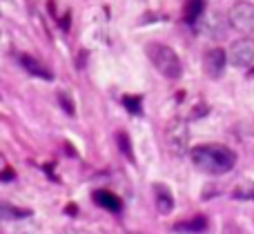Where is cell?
I'll return each instance as SVG.
<instances>
[{"instance_id": "3957f363", "label": "cell", "mask_w": 254, "mask_h": 234, "mask_svg": "<svg viewBox=\"0 0 254 234\" xmlns=\"http://www.w3.org/2000/svg\"><path fill=\"white\" fill-rule=\"evenodd\" d=\"M163 141L165 147L172 156H183L190 147V129L188 123H183L181 118H174L165 125V132H163Z\"/></svg>"}, {"instance_id": "30bf717a", "label": "cell", "mask_w": 254, "mask_h": 234, "mask_svg": "<svg viewBox=\"0 0 254 234\" xmlns=\"http://www.w3.org/2000/svg\"><path fill=\"white\" fill-rule=\"evenodd\" d=\"M20 65L25 67L27 71H29L31 76H38V78H45V80H52V71L47 69V67L43 65V62H38L36 58H31V56H27V54H22L20 56Z\"/></svg>"}, {"instance_id": "6da1fadb", "label": "cell", "mask_w": 254, "mask_h": 234, "mask_svg": "<svg viewBox=\"0 0 254 234\" xmlns=\"http://www.w3.org/2000/svg\"><path fill=\"white\" fill-rule=\"evenodd\" d=\"M190 159L205 174H228L230 170L237 165V154H234L230 147L219 145V143L192 147Z\"/></svg>"}, {"instance_id": "e0dca14e", "label": "cell", "mask_w": 254, "mask_h": 234, "mask_svg": "<svg viewBox=\"0 0 254 234\" xmlns=\"http://www.w3.org/2000/svg\"><path fill=\"white\" fill-rule=\"evenodd\" d=\"M0 178H2V181H11V178H13V172H11V170H4V172L0 174Z\"/></svg>"}, {"instance_id": "8fae6325", "label": "cell", "mask_w": 254, "mask_h": 234, "mask_svg": "<svg viewBox=\"0 0 254 234\" xmlns=\"http://www.w3.org/2000/svg\"><path fill=\"white\" fill-rule=\"evenodd\" d=\"M203 9H205V0H185V9H183L185 22H196L201 18Z\"/></svg>"}, {"instance_id": "9a60e30c", "label": "cell", "mask_w": 254, "mask_h": 234, "mask_svg": "<svg viewBox=\"0 0 254 234\" xmlns=\"http://www.w3.org/2000/svg\"><path fill=\"white\" fill-rule=\"evenodd\" d=\"M116 143H119V150L123 152L129 161H134V152H131V143H129V136L125 132H119L116 134Z\"/></svg>"}, {"instance_id": "4fadbf2b", "label": "cell", "mask_w": 254, "mask_h": 234, "mask_svg": "<svg viewBox=\"0 0 254 234\" xmlns=\"http://www.w3.org/2000/svg\"><path fill=\"white\" fill-rule=\"evenodd\" d=\"M0 217L2 219H25V217H29V212L20 210V208H13V205H7V203H0Z\"/></svg>"}, {"instance_id": "8992f818", "label": "cell", "mask_w": 254, "mask_h": 234, "mask_svg": "<svg viewBox=\"0 0 254 234\" xmlns=\"http://www.w3.org/2000/svg\"><path fill=\"white\" fill-rule=\"evenodd\" d=\"M225 65H228V54H225L223 49H210V52H205V56H203V69H205V74L210 76V78L223 76Z\"/></svg>"}, {"instance_id": "9c48e42d", "label": "cell", "mask_w": 254, "mask_h": 234, "mask_svg": "<svg viewBox=\"0 0 254 234\" xmlns=\"http://www.w3.org/2000/svg\"><path fill=\"white\" fill-rule=\"evenodd\" d=\"M154 203L161 214H170L174 210V196L165 185H154Z\"/></svg>"}, {"instance_id": "7c38bea8", "label": "cell", "mask_w": 254, "mask_h": 234, "mask_svg": "<svg viewBox=\"0 0 254 234\" xmlns=\"http://www.w3.org/2000/svg\"><path fill=\"white\" fill-rule=\"evenodd\" d=\"M207 228V219L205 217H194V219H190V221H181V223H176L174 226V230L176 232H203Z\"/></svg>"}, {"instance_id": "5bb4252c", "label": "cell", "mask_w": 254, "mask_h": 234, "mask_svg": "<svg viewBox=\"0 0 254 234\" xmlns=\"http://www.w3.org/2000/svg\"><path fill=\"white\" fill-rule=\"evenodd\" d=\"M232 196L234 199H243V201H254V183H241V185H237Z\"/></svg>"}, {"instance_id": "277c9868", "label": "cell", "mask_w": 254, "mask_h": 234, "mask_svg": "<svg viewBox=\"0 0 254 234\" xmlns=\"http://www.w3.org/2000/svg\"><path fill=\"white\" fill-rule=\"evenodd\" d=\"M228 18H230L232 29L241 31V34H252L254 31V2H248V0L234 2L228 11Z\"/></svg>"}, {"instance_id": "7a4b0ae2", "label": "cell", "mask_w": 254, "mask_h": 234, "mask_svg": "<svg viewBox=\"0 0 254 234\" xmlns=\"http://www.w3.org/2000/svg\"><path fill=\"white\" fill-rule=\"evenodd\" d=\"M147 56L152 60V65L161 71L165 78L176 80L181 74H183V65H181V58L174 54V49H170L167 45L161 43H152L147 47Z\"/></svg>"}, {"instance_id": "2e32d148", "label": "cell", "mask_w": 254, "mask_h": 234, "mask_svg": "<svg viewBox=\"0 0 254 234\" xmlns=\"http://www.w3.org/2000/svg\"><path fill=\"white\" fill-rule=\"evenodd\" d=\"M123 105L127 107V112H131V114H140V98L138 96H125Z\"/></svg>"}, {"instance_id": "5b68a950", "label": "cell", "mask_w": 254, "mask_h": 234, "mask_svg": "<svg viewBox=\"0 0 254 234\" xmlns=\"http://www.w3.org/2000/svg\"><path fill=\"white\" fill-rule=\"evenodd\" d=\"M228 60L232 62L234 67H241V69L254 67V38L246 36V38L234 40L228 52Z\"/></svg>"}, {"instance_id": "ba28073f", "label": "cell", "mask_w": 254, "mask_h": 234, "mask_svg": "<svg viewBox=\"0 0 254 234\" xmlns=\"http://www.w3.org/2000/svg\"><path fill=\"white\" fill-rule=\"evenodd\" d=\"M92 199H94V203H96L98 208L107 210V212H112V214H119L121 210H123V203H121V199L116 194H112V192H107V190L94 192Z\"/></svg>"}, {"instance_id": "52a82bcc", "label": "cell", "mask_w": 254, "mask_h": 234, "mask_svg": "<svg viewBox=\"0 0 254 234\" xmlns=\"http://www.w3.org/2000/svg\"><path fill=\"white\" fill-rule=\"evenodd\" d=\"M228 27H232V25H230V18L223 16V13H219V11L210 13V16H207V20H205L207 36H210V38H216V40H221V38H225V36H228Z\"/></svg>"}]
</instances>
